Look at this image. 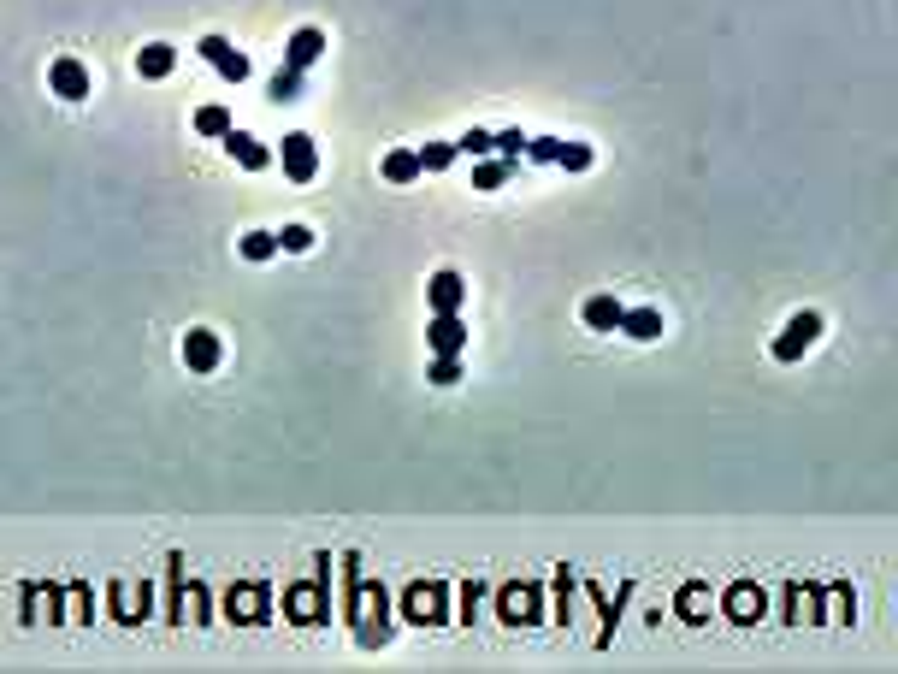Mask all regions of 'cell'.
I'll return each instance as SVG.
<instances>
[{"mask_svg":"<svg viewBox=\"0 0 898 674\" xmlns=\"http://www.w3.org/2000/svg\"><path fill=\"white\" fill-rule=\"evenodd\" d=\"M237 255H243V261H272V255H278V231H249V237H237Z\"/></svg>","mask_w":898,"mask_h":674,"instance_id":"ac0fdd59","label":"cell"},{"mask_svg":"<svg viewBox=\"0 0 898 674\" xmlns=\"http://www.w3.org/2000/svg\"><path fill=\"white\" fill-rule=\"evenodd\" d=\"M172 66H178V48H172V42H148V48L136 54V71H142L148 83H160V77H172Z\"/></svg>","mask_w":898,"mask_h":674,"instance_id":"8fae6325","label":"cell"},{"mask_svg":"<svg viewBox=\"0 0 898 674\" xmlns=\"http://www.w3.org/2000/svg\"><path fill=\"white\" fill-rule=\"evenodd\" d=\"M473 609H479V586H461V621H473Z\"/></svg>","mask_w":898,"mask_h":674,"instance_id":"83f0119b","label":"cell"},{"mask_svg":"<svg viewBox=\"0 0 898 674\" xmlns=\"http://www.w3.org/2000/svg\"><path fill=\"white\" fill-rule=\"evenodd\" d=\"M426 379H432V385H455V379H461V355H438Z\"/></svg>","mask_w":898,"mask_h":674,"instance_id":"484cf974","label":"cell"},{"mask_svg":"<svg viewBox=\"0 0 898 674\" xmlns=\"http://www.w3.org/2000/svg\"><path fill=\"white\" fill-rule=\"evenodd\" d=\"M195 131H201V136H225V131H231V113H225V107H201V113H195Z\"/></svg>","mask_w":898,"mask_h":674,"instance_id":"44dd1931","label":"cell"},{"mask_svg":"<svg viewBox=\"0 0 898 674\" xmlns=\"http://www.w3.org/2000/svg\"><path fill=\"white\" fill-rule=\"evenodd\" d=\"M444 586L432 580V586H408V621H420V627H438V621H449V609H444Z\"/></svg>","mask_w":898,"mask_h":674,"instance_id":"8992f818","label":"cell"},{"mask_svg":"<svg viewBox=\"0 0 898 674\" xmlns=\"http://www.w3.org/2000/svg\"><path fill=\"white\" fill-rule=\"evenodd\" d=\"M426 343H432L438 355H461V349H467V326H461V314H432Z\"/></svg>","mask_w":898,"mask_h":674,"instance_id":"9c48e42d","label":"cell"},{"mask_svg":"<svg viewBox=\"0 0 898 674\" xmlns=\"http://www.w3.org/2000/svg\"><path fill=\"white\" fill-rule=\"evenodd\" d=\"M266 95H272V101H302V71H278V77H272V83H266Z\"/></svg>","mask_w":898,"mask_h":674,"instance_id":"ffe728a7","label":"cell"},{"mask_svg":"<svg viewBox=\"0 0 898 674\" xmlns=\"http://www.w3.org/2000/svg\"><path fill=\"white\" fill-rule=\"evenodd\" d=\"M579 314H585V326H591V332H621V314H627V308H621L615 296H591Z\"/></svg>","mask_w":898,"mask_h":674,"instance_id":"4fadbf2b","label":"cell"},{"mask_svg":"<svg viewBox=\"0 0 898 674\" xmlns=\"http://www.w3.org/2000/svg\"><path fill=\"white\" fill-rule=\"evenodd\" d=\"M278 154H284V178H290V184H314V172H320V148H314V136L290 131Z\"/></svg>","mask_w":898,"mask_h":674,"instance_id":"6da1fadb","label":"cell"},{"mask_svg":"<svg viewBox=\"0 0 898 674\" xmlns=\"http://www.w3.org/2000/svg\"><path fill=\"white\" fill-rule=\"evenodd\" d=\"M225 609H231V621H266V586H243V592H231Z\"/></svg>","mask_w":898,"mask_h":674,"instance_id":"9a60e30c","label":"cell"},{"mask_svg":"<svg viewBox=\"0 0 898 674\" xmlns=\"http://www.w3.org/2000/svg\"><path fill=\"white\" fill-rule=\"evenodd\" d=\"M278 249L308 255V249H314V231H308V225H284V231H278Z\"/></svg>","mask_w":898,"mask_h":674,"instance_id":"603a6c76","label":"cell"},{"mask_svg":"<svg viewBox=\"0 0 898 674\" xmlns=\"http://www.w3.org/2000/svg\"><path fill=\"white\" fill-rule=\"evenodd\" d=\"M491 148H497L503 160H520V154H526V136H520V131H497V136H491Z\"/></svg>","mask_w":898,"mask_h":674,"instance_id":"4316f807","label":"cell"},{"mask_svg":"<svg viewBox=\"0 0 898 674\" xmlns=\"http://www.w3.org/2000/svg\"><path fill=\"white\" fill-rule=\"evenodd\" d=\"M48 89H54L60 101H89V95H95V77H89L83 60H71V54H65V60L48 66Z\"/></svg>","mask_w":898,"mask_h":674,"instance_id":"7a4b0ae2","label":"cell"},{"mask_svg":"<svg viewBox=\"0 0 898 674\" xmlns=\"http://www.w3.org/2000/svg\"><path fill=\"white\" fill-rule=\"evenodd\" d=\"M219 361H225V349H219L213 332H184V367L190 373H213Z\"/></svg>","mask_w":898,"mask_h":674,"instance_id":"ba28073f","label":"cell"},{"mask_svg":"<svg viewBox=\"0 0 898 674\" xmlns=\"http://www.w3.org/2000/svg\"><path fill=\"white\" fill-rule=\"evenodd\" d=\"M455 154H473V160H485V154H491V131H479V125H473V131L455 142Z\"/></svg>","mask_w":898,"mask_h":674,"instance_id":"cb8c5ba5","label":"cell"},{"mask_svg":"<svg viewBox=\"0 0 898 674\" xmlns=\"http://www.w3.org/2000/svg\"><path fill=\"white\" fill-rule=\"evenodd\" d=\"M621 332L633 337V343H656V337H662V308H627V314H621Z\"/></svg>","mask_w":898,"mask_h":674,"instance_id":"7c38bea8","label":"cell"},{"mask_svg":"<svg viewBox=\"0 0 898 674\" xmlns=\"http://www.w3.org/2000/svg\"><path fill=\"white\" fill-rule=\"evenodd\" d=\"M763 615V592L751 598V586H733V621H757Z\"/></svg>","mask_w":898,"mask_h":674,"instance_id":"7402d4cb","label":"cell"},{"mask_svg":"<svg viewBox=\"0 0 898 674\" xmlns=\"http://www.w3.org/2000/svg\"><path fill=\"white\" fill-rule=\"evenodd\" d=\"M509 178H514V160H503V154H497V160H479V166H473V190H503Z\"/></svg>","mask_w":898,"mask_h":674,"instance_id":"2e32d148","label":"cell"},{"mask_svg":"<svg viewBox=\"0 0 898 674\" xmlns=\"http://www.w3.org/2000/svg\"><path fill=\"white\" fill-rule=\"evenodd\" d=\"M414 154H420V172H449L455 166V142H426Z\"/></svg>","mask_w":898,"mask_h":674,"instance_id":"d6986e66","label":"cell"},{"mask_svg":"<svg viewBox=\"0 0 898 674\" xmlns=\"http://www.w3.org/2000/svg\"><path fill=\"white\" fill-rule=\"evenodd\" d=\"M219 142H225V154H231L243 172H266V166H272V148H266V142H255L249 131H237V125L219 136Z\"/></svg>","mask_w":898,"mask_h":674,"instance_id":"5b68a950","label":"cell"},{"mask_svg":"<svg viewBox=\"0 0 898 674\" xmlns=\"http://www.w3.org/2000/svg\"><path fill=\"white\" fill-rule=\"evenodd\" d=\"M816 337H822V314H792L786 337H774V361H798Z\"/></svg>","mask_w":898,"mask_h":674,"instance_id":"277c9868","label":"cell"},{"mask_svg":"<svg viewBox=\"0 0 898 674\" xmlns=\"http://www.w3.org/2000/svg\"><path fill=\"white\" fill-rule=\"evenodd\" d=\"M503 621H514V627L538 621V592H532V586H509V592H503Z\"/></svg>","mask_w":898,"mask_h":674,"instance_id":"5bb4252c","label":"cell"},{"mask_svg":"<svg viewBox=\"0 0 898 674\" xmlns=\"http://www.w3.org/2000/svg\"><path fill=\"white\" fill-rule=\"evenodd\" d=\"M320 54H325V30H314V24H302V30L284 42V66L290 71H308Z\"/></svg>","mask_w":898,"mask_h":674,"instance_id":"52a82bcc","label":"cell"},{"mask_svg":"<svg viewBox=\"0 0 898 674\" xmlns=\"http://www.w3.org/2000/svg\"><path fill=\"white\" fill-rule=\"evenodd\" d=\"M385 178H390V184H414V178H426V172H420V154H414V148L385 154Z\"/></svg>","mask_w":898,"mask_h":674,"instance_id":"e0dca14e","label":"cell"},{"mask_svg":"<svg viewBox=\"0 0 898 674\" xmlns=\"http://www.w3.org/2000/svg\"><path fill=\"white\" fill-rule=\"evenodd\" d=\"M556 166H568V172H585V166H591V148H585V142H562Z\"/></svg>","mask_w":898,"mask_h":674,"instance_id":"d4e9b609","label":"cell"},{"mask_svg":"<svg viewBox=\"0 0 898 674\" xmlns=\"http://www.w3.org/2000/svg\"><path fill=\"white\" fill-rule=\"evenodd\" d=\"M195 48H201V60H207L213 71H219L225 83H243V77H249V60H243V54H237V48H231L225 36H201Z\"/></svg>","mask_w":898,"mask_h":674,"instance_id":"3957f363","label":"cell"},{"mask_svg":"<svg viewBox=\"0 0 898 674\" xmlns=\"http://www.w3.org/2000/svg\"><path fill=\"white\" fill-rule=\"evenodd\" d=\"M461 302H467L461 272H432V314H461Z\"/></svg>","mask_w":898,"mask_h":674,"instance_id":"30bf717a","label":"cell"}]
</instances>
